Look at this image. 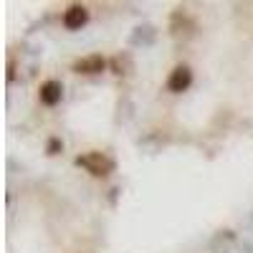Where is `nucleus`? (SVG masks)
Returning a JSON list of instances; mask_svg holds the SVG:
<instances>
[{"label":"nucleus","mask_w":253,"mask_h":253,"mask_svg":"<svg viewBox=\"0 0 253 253\" xmlns=\"http://www.w3.org/2000/svg\"><path fill=\"white\" fill-rule=\"evenodd\" d=\"M76 167H81L84 172H89L91 177H109L114 170H117V162L107 155V152H99V150H91V152H84L74 160Z\"/></svg>","instance_id":"1"},{"label":"nucleus","mask_w":253,"mask_h":253,"mask_svg":"<svg viewBox=\"0 0 253 253\" xmlns=\"http://www.w3.org/2000/svg\"><path fill=\"white\" fill-rule=\"evenodd\" d=\"M195 33H198V20L185 8H175L170 13V36L175 41H190Z\"/></svg>","instance_id":"2"},{"label":"nucleus","mask_w":253,"mask_h":253,"mask_svg":"<svg viewBox=\"0 0 253 253\" xmlns=\"http://www.w3.org/2000/svg\"><path fill=\"white\" fill-rule=\"evenodd\" d=\"M8 84H13L15 81V58H8Z\"/></svg>","instance_id":"9"},{"label":"nucleus","mask_w":253,"mask_h":253,"mask_svg":"<svg viewBox=\"0 0 253 253\" xmlns=\"http://www.w3.org/2000/svg\"><path fill=\"white\" fill-rule=\"evenodd\" d=\"M61 20H63V28L66 31H81L89 23V8L81 5V3H74V5H69L66 10H63Z\"/></svg>","instance_id":"5"},{"label":"nucleus","mask_w":253,"mask_h":253,"mask_svg":"<svg viewBox=\"0 0 253 253\" xmlns=\"http://www.w3.org/2000/svg\"><path fill=\"white\" fill-rule=\"evenodd\" d=\"M193 69L187 66V63H177V66L170 71V76H167V91L170 94H185L190 86H193Z\"/></svg>","instance_id":"3"},{"label":"nucleus","mask_w":253,"mask_h":253,"mask_svg":"<svg viewBox=\"0 0 253 253\" xmlns=\"http://www.w3.org/2000/svg\"><path fill=\"white\" fill-rule=\"evenodd\" d=\"M109 69H112L114 76H129L134 71V61H132V56L126 53V51H122V53H117L109 61Z\"/></svg>","instance_id":"7"},{"label":"nucleus","mask_w":253,"mask_h":253,"mask_svg":"<svg viewBox=\"0 0 253 253\" xmlns=\"http://www.w3.org/2000/svg\"><path fill=\"white\" fill-rule=\"evenodd\" d=\"M109 69V61L104 58L101 53H89V56H81L74 61L71 71L74 74H84V76H96V74H104Z\"/></svg>","instance_id":"4"},{"label":"nucleus","mask_w":253,"mask_h":253,"mask_svg":"<svg viewBox=\"0 0 253 253\" xmlns=\"http://www.w3.org/2000/svg\"><path fill=\"white\" fill-rule=\"evenodd\" d=\"M63 99V84L56 79H46L38 89V101L43 107H56V104Z\"/></svg>","instance_id":"6"},{"label":"nucleus","mask_w":253,"mask_h":253,"mask_svg":"<svg viewBox=\"0 0 253 253\" xmlns=\"http://www.w3.org/2000/svg\"><path fill=\"white\" fill-rule=\"evenodd\" d=\"M63 152V142H61V137H48V142H46V155L48 157H58Z\"/></svg>","instance_id":"8"}]
</instances>
